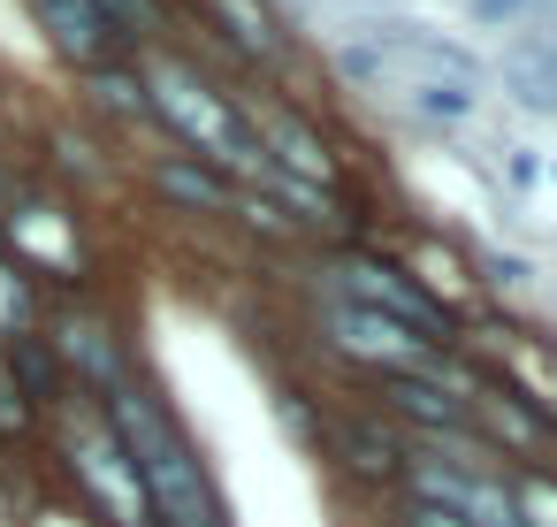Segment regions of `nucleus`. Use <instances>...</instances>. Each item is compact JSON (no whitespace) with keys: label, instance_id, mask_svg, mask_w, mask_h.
<instances>
[{"label":"nucleus","instance_id":"nucleus-1","mask_svg":"<svg viewBox=\"0 0 557 527\" xmlns=\"http://www.w3.org/2000/svg\"><path fill=\"white\" fill-rule=\"evenodd\" d=\"M100 413H108V428H115V443H123L138 489H146L153 527H230V504H222V489H214V474H207L191 428L169 413V397H161L153 382L131 375L123 390L100 397Z\"/></svg>","mask_w":557,"mask_h":527},{"label":"nucleus","instance_id":"nucleus-21","mask_svg":"<svg viewBox=\"0 0 557 527\" xmlns=\"http://www.w3.org/2000/svg\"><path fill=\"white\" fill-rule=\"evenodd\" d=\"M405 527H466V519H450V512H435V504H405Z\"/></svg>","mask_w":557,"mask_h":527},{"label":"nucleus","instance_id":"nucleus-13","mask_svg":"<svg viewBox=\"0 0 557 527\" xmlns=\"http://www.w3.org/2000/svg\"><path fill=\"white\" fill-rule=\"evenodd\" d=\"M519 527H557V466H504Z\"/></svg>","mask_w":557,"mask_h":527},{"label":"nucleus","instance_id":"nucleus-12","mask_svg":"<svg viewBox=\"0 0 557 527\" xmlns=\"http://www.w3.org/2000/svg\"><path fill=\"white\" fill-rule=\"evenodd\" d=\"M329 436H336V451H344V466H351L359 481H397V474H405V443H397L389 428L344 420V428H329Z\"/></svg>","mask_w":557,"mask_h":527},{"label":"nucleus","instance_id":"nucleus-16","mask_svg":"<svg viewBox=\"0 0 557 527\" xmlns=\"http://www.w3.org/2000/svg\"><path fill=\"white\" fill-rule=\"evenodd\" d=\"M161 184H169L176 199H191V207H222V199H230L222 176H199V169H161Z\"/></svg>","mask_w":557,"mask_h":527},{"label":"nucleus","instance_id":"nucleus-6","mask_svg":"<svg viewBox=\"0 0 557 527\" xmlns=\"http://www.w3.org/2000/svg\"><path fill=\"white\" fill-rule=\"evenodd\" d=\"M329 344L351 359V367H367L374 382L382 375H428L443 352L435 344H420L405 321H389V314H374V306H351V298H329Z\"/></svg>","mask_w":557,"mask_h":527},{"label":"nucleus","instance_id":"nucleus-15","mask_svg":"<svg viewBox=\"0 0 557 527\" xmlns=\"http://www.w3.org/2000/svg\"><path fill=\"white\" fill-rule=\"evenodd\" d=\"M16 336H32V291H24V275L0 260V352H9Z\"/></svg>","mask_w":557,"mask_h":527},{"label":"nucleus","instance_id":"nucleus-20","mask_svg":"<svg viewBox=\"0 0 557 527\" xmlns=\"http://www.w3.org/2000/svg\"><path fill=\"white\" fill-rule=\"evenodd\" d=\"M481 268H488V283H496V291H527V275H534V268H527L519 253H488Z\"/></svg>","mask_w":557,"mask_h":527},{"label":"nucleus","instance_id":"nucleus-19","mask_svg":"<svg viewBox=\"0 0 557 527\" xmlns=\"http://www.w3.org/2000/svg\"><path fill=\"white\" fill-rule=\"evenodd\" d=\"M473 9V24H488V32H511L519 16H527V0H466Z\"/></svg>","mask_w":557,"mask_h":527},{"label":"nucleus","instance_id":"nucleus-10","mask_svg":"<svg viewBox=\"0 0 557 527\" xmlns=\"http://www.w3.org/2000/svg\"><path fill=\"white\" fill-rule=\"evenodd\" d=\"M32 9H39V32H47L70 62H100V54L123 39V32L92 9V0H32Z\"/></svg>","mask_w":557,"mask_h":527},{"label":"nucleus","instance_id":"nucleus-5","mask_svg":"<svg viewBox=\"0 0 557 527\" xmlns=\"http://www.w3.org/2000/svg\"><path fill=\"white\" fill-rule=\"evenodd\" d=\"M336 298L374 306V314L405 321L420 344L450 352V306H443V298H428V291H420V275H405V268H389V260H374V253H351V260L336 268Z\"/></svg>","mask_w":557,"mask_h":527},{"label":"nucleus","instance_id":"nucleus-7","mask_svg":"<svg viewBox=\"0 0 557 527\" xmlns=\"http://www.w3.org/2000/svg\"><path fill=\"white\" fill-rule=\"evenodd\" d=\"M54 359L92 390V405L138 375V367H131V352H123V336H115L100 314H62V329H54Z\"/></svg>","mask_w":557,"mask_h":527},{"label":"nucleus","instance_id":"nucleus-3","mask_svg":"<svg viewBox=\"0 0 557 527\" xmlns=\"http://www.w3.org/2000/svg\"><path fill=\"white\" fill-rule=\"evenodd\" d=\"M146 108H153L184 146H199L214 169H260V176H268V161H260L245 115H237L199 70H184V62H146Z\"/></svg>","mask_w":557,"mask_h":527},{"label":"nucleus","instance_id":"nucleus-8","mask_svg":"<svg viewBox=\"0 0 557 527\" xmlns=\"http://www.w3.org/2000/svg\"><path fill=\"white\" fill-rule=\"evenodd\" d=\"M504 93L519 108H534V115H557V16L511 32V47H504Z\"/></svg>","mask_w":557,"mask_h":527},{"label":"nucleus","instance_id":"nucleus-9","mask_svg":"<svg viewBox=\"0 0 557 527\" xmlns=\"http://www.w3.org/2000/svg\"><path fill=\"white\" fill-rule=\"evenodd\" d=\"M245 131H252V146H260V161H268V154L283 161V176H298V184H321V176H329V146H321L290 108L260 100V108L245 115Z\"/></svg>","mask_w":557,"mask_h":527},{"label":"nucleus","instance_id":"nucleus-17","mask_svg":"<svg viewBox=\"0 0 557 527\" xmlns=\"http://www.w3.org/2000/svg\"><path fill=\"white\" fill-rule=\"evenodd\" d=\"M24 428H32V397L16 390L9 359H0V436H24Z\"/></svg>","mask_w":557,"mask_h":527},{"label":"nucleus","instance_id":"nucleus-4","mask_svg":"<svg viewBox=\"0 0 557 527\" xmlns=\"http://www.w3.org/2000/svg\"><path fill=\"white\" fill-rule=\"evenodd\" d=\"M62 451H70V474H77L85 504H92L108 527H153L146 489H138V474H131V458H123V443H115V428H108V413H100V405L70 413Z\"/></svg>","mask_w":557,"mask_h":527},{"label":"nucleus","instance_id":"nucleus-14","mask_svg":"<svg viewBox=\"0 0 557 527\" xmlns=\"http://www.w3.org/2000/svg\"><path fill=\"white\" fill-rule=\"evenodd\" d=\"M9 237H16V253H24V260H47V268H77V245H70V237H62V230H54V222H47L39 207H32V215H9Z\"/></svg>","mask_w":557,"mask_h":527},{"label":"nucleus","instance_id":"nucleus-11","mask_svg":"<svg viewBox=\"0 0 557 527\" xmlns=\"http://www.w3.org/2000/svg\"><path fill=\"white\" fill-rule=\"evenodd\" d=\"M389 100H397V115H412V123H428V131H458V123H473V108H481V77H428V85L389 93Z\"/></svg>","mask_w":557,"mask_h":527},{"label":"nucleus","instance_id":"nucleus-18","mask_svg":"<svg viewBox=\"0 0 557 527\" xmlns=\"http://www.w3.org/2000/svg\"><path fill=\"white\" fill-rule=\"evenodd\" d=\"M92 9L115 24V32H153L161 16H153V0H92Z\"/></svg>","mask_w":557,"mask_h":527},{"label":"nucleus","instance_id":"nucleus-2","mask_svg":"<svg viewBox=\"0 0 557 527\" xmlns=\"http://www.w3.org/2000/svg\"><path fill=\"white\" fill-rule=\"evenodd\" d=\"M336 70H344V85L382 100V93H405L428 77H481V54H466L458 39H443L428 24H367L359 39L336 47Z\"/></svg>","mask_w":557,"mask_h":527}]
</instances>
